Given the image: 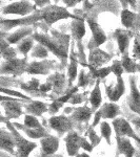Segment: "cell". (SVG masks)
Here are the masks:
<instances>
[{
	"label": "cell",
	"instance_id": "1",
	"mask_svg": "<svg viewBox=\"0 0 140 157\" xmlns=\"http://www.w3.org/2000/svg\"><path fill=\"white\" fill-rule=\"evenodd\" d=\"M32 38L38 43L45 46L49 52L59 58L61 61H65L68 59V44H70V36L62 34H55L52 37L45 34L34 33Z\"/></svg>",
	"mask_w": 140,
	"mask_h": 157
},
{
	"label": "cell",
	"instance_id": "2",
	"mask_svg": "<svg viewBox=\"0 0 140 157\" xmlns=\"http://www.w3.org/2000/svg\"><path fill=\"white\" fill-rule=\"evenodd\" d=\"M41 10L43 13V21L47 25H50V26H52L53 24L56 23L57 21H59V20L63 19H82L80 17L76 16V15H72L65 7L59 6L57 4H53V6L50 4V6L43 7Z\"/></svg>",
	"mask_w": 140,
	"mask_h": 157
},
{
	"label": "cell",
	"instance_id": "3",
	"mask_svg": "<svg viewBox=\"0 0 140 157\" xmlns=\"http://www.w3.org/2000/svg\"><path fill=\"white\" fill-rule=\"evenodd\" d=\"M6 127L9 128V130L11 131L12 134L15 137V141H16V149H17V157H29L31 152L34 149L37 148V144L34 141H30L27 139H25L23 136L17 131V128L14 126V124L10 123L7 121Z\"/></svg>",
	"mask_w": 140,
	"mask_h": 157
},
{
	"label": "cell",
	"instance_id": "4",
	"mask_svg": "<svg viewBox=\"0 0 140 157\" xmlns=\"http://www.w3.org/2000/svg\"><path fill=\"white\" fill-rule=\"evenodd\" d=\"M43 21V13L42 10H37L35 13L29 15L27 17H23V18L20 19H15V20H11V19H1V27L2 30H10L16 26H31L32 24L37 23L38 21Z\"/></svg>",
	"mask_w": 140,
	"mask_h": 157
},
{
	"label": "cell",
	"instance_id": "5",
	"mask_svg": "<svg viewBox=\"0 0 140 157\" xmlns=\"http://www.w3.org/2000/svg\"><path fill=\"white\" fill-rule=\"evenodd\" d=\"M36 4L27 1V0H20V1L13 2L7 4L2 9L3 15H19L22 17H27L37 11Z\"/></svg>",
	"mask_w": 140,
	"mask_h": 157
},
{
	"label": "cell",
	"instance_id": "6",
	"mask_svg": "<svg viewBox=\"0 0 140 157\" xmlns=\"http://www.w3.org/2000/svg\"><path fill=\"white\" fill-rule=\"evenodd\" d=\"M27 58L23 57L21 59L15 58L12 60H6L1 65V75H7L17 77L21 75L22 73L27 71Z\"/></svg>",
	"mask_w": 140,
	"mask_h": 157
},
{
	"label": "cell",
	"instance_id": "7",
	"mask_svg": "<svg viewBox=\"0 0 140 157\" xmlns=\"http://www.w3.org/2000/svg\"><path fill=\"white\" fill-rule=\"evenodd\" d=\"M74 124L75 121L72 120V117L64 114L52 116L49 120L50 127L53 130H55L59 136H62L64 133H70L71 131H73Z\"/></svg>",
	"mask_w": 140,
	"mask_h": 157
},
{
	"label": "cell",
	"instance_id": "8",
	"mask_svg": "<svg viewBox=\"0 0 140 157\" xmlns=\"http://www.w3.org/2000/svg\"><path fill=\"white\" fill-rule=\"evenodd\" d=\"M86 22L89 24L91 32H92V39L90 43H89V48L91 50L98 48L100 45H102L104 42L106 41V35L104 33V30L102 29V27L99 25L97 22L92 18L86 19Z\"/></svg>",
	"mask_w": 140,
	"mask_h": 157
},
{
	"label": "cell",
	"instance_id": "9",
	"mask_svg": "<svg viewBox=\"0 0 140 157\" xmlns=\"http://www.w3.org/2000/svg\"><path fill=\"white\" fill-rule=\"evenodd\" d=\"M120 114V108L115 103H105L100 109H98L95 112V117L93 121V127L95 128L96 126L100 123L101 118H105V120H115L116 116Z\"/></svg>",
	"mask_w": 140,
	"mask_h": 157
},
{
	"label": "cell",
	"instance_id": "10",
	"mask_svg": "<svg viewBox=\"0 0 140 157\" xmlns=\"http://www.w3.org/2000/svg\"><path fill=\"white\" fill-rule=\"evenodd\" d=\"M113 128L115 130L116 137H129L133 138L136 141L140 143V137L134 132L131 125L126 120L122 117H117L113 121Z\"/></svg>",
	"mask_w": 140,
	"mask_h": 157
},
{
	"label": "cell",
	"instance_id": "11",
	"mask_svg": "<svg viewBox=\"0 0 140 157\" xmlns=\"http://www.w3.org/2000/svg\"><path fill=\"white\" fill-rule=\"evenodd\" d=\"M111 60L112 55L105 52L104 50H101L100 48H95L91 50L86 66L90 69H98L102 67V65L110 62Z\"/></svg>",
	"mask_w": 140,
	"mask_h": 157
},
{
	"label": "cell",
	"instance_id": "12",
	"mask_svg": "<svg viewBox=\"0 0 140 157\" xmlns=\"http://www.w3.org/2000/svg\"><path fill=\"white\" fill-rule=\"evenodd\" d=\"M23 100H16L13 98H1V105L4 108L6 115L9 120L18 118L22 114V105L20 102Z\"/></svg>",
	"mask_w": 140,
	"mask_h": 157
},
{
	"label": "cell",
	"instance_id": "13",
	"mask_svg": "<svg viewBox=\"0 0 140 157\" xmlns=\"http://www.w3.org/2000/svg\"><path fill=\"white\" fill-rule=\"evenodd\" d=\"M55 62L51 60H42V61H34L29 63L27 67V71L29 75H49L51 70L54 68Z\"/></svg>",
	"mask_w": 140,
	"mask_h": 157
},
{
	"label": "cell",
	"instance_id": "14",
	"mask_svg": "<svg viewBox=\"0 0 140 157\" xmlns=\"http://www.w3.org/2000/svg\"><path fill=\"white\" fill-rule=\"evenodd\" d=\"M130 86H131V93L128 98V105L133 112L140 115V89H138L136 84V77H130Z\"/></svg>",
	"mask_w": 140,
	"mask_h": 157
},
{
	"label": "cell",
	"instance_id": "15",
	"mask_svg": "<svg viewBox=\"0 0 140 157\" xmlns=\"http://www.w3.org/2000/svg\"><path fill=\"white\" fill-rule=\"evenodd\" d=\"M83 137L78 134L75 131H71L68 133V135L64 137L65 146H67V152L70 156H76L78 155V151L82 146Z\"/></svg>",
	"mask_w": 140,
	"mask_h": 157
},
{
	"label": "cell",
	"instance_id": "16",
	"mask_svg": "<svg viewBox=\"0 0 140 157\" xmlns=\"http://www.w3.org/2000/svg\"><path fill=\"white\" fill-rule=\"evenodd\" d=\"M41 146V157H51L59 148V138L56 136L49 135L40 139Z\"/></svg>",
	"mask_w": 140,
	"mask_h": 157
},
{
	"label": "cell",
	"instance_id": "17",
	"mask_svg": "<svg viewBox=\"0 0 140 157\" xmlns=\"http://www.w3.org/2000/svg\"><path fill=\"white\" fill-rule=\"evenodd\" d=\"M106 95H108L109 100L112 103H115L119 101L122 95L124 94V90H126V86H124V82L122 77H117L116 83L113 85H105Z\"/></svg>",
	"mask_w": 140,
	"mask_h": 157
},
{
	"label": "cell",
	"instance_id": "18",
	"mask_svg": "<svg viewBox=\"0 0 140 157\" xmlns=\"http://www.w3.org/2000/svg\"><path fill=\"white\" fill-rule=\"evenodd\" d=\"M113 36L117 41L120 54L124 55L126 52H128V47L130 45V41H131V39H132V36H133L131 30L117 29L115 32H114Z\"/></svg>",
	"mask_w": 140,
	"mask_h": 157
},
{
	"label": "cell",
	"instance_id": "19",
	"mask_svg": "<svg viewBox=\"0 0 140 157\" xmlns=\"http://www.w3.org/2000/svg\"><path fill=\"white\" fill-rule=\"evenodd\" d=\"M67 112L68 111H72V114L71 117L74 121H78V123H88L90 121L93 114V110L92 108H89L88 106L84 105L83 107H78L74 109H67Z\"/></svg>",
	"mask_w": 140,
	"mask_h": 157
},
{
	"label": "cell",
	"instance_id": "20",
	"mask_svg": "<svg viewBox=\"0 0 140 157\" xmlns=\"http://www.w3.org/2000/svg\"><path fill=\"white\" fill-rule=\"evenodd\" d=\"M0 144H1L2 151H6L12 155H16V153H15L16 141H15V137L12 132H6L2 129L1 133H0Z\"/></svg>",
	"mask_w": 140,
	"mask_h": 157
},
{
	"label": "cell",
	"instance_id": "21",
	"mask_svg": "<svg viewBox=\"0 0 140 157\" xmlns=\"http://www.w3.org/2000/svg\"><path fill=\"white\" fill-rule=\"evenodd\" d=\"M47 82L52 86V90L54 91V93L60 94V93H62V91L64 90L67 78H65V75H63V73L55 72L54 75H50V77L47 78Z\"/></svg>",
	"mask_w": 140,
	"mask_h": 157
},
{
	"label": "cell",
	"instance_id": "22",
	"mask_svg": "<svg viewBox=\"0 0 140 157\" xmlns=\"http://www.w3.org/2000/svg\"><path fill=\"white\" fill-rule=\"evenodd\" d=\"M68 58H70V65H68V88H71L73 85V82L76 80V78H77V68H78V63H79V61H78V58L77 56L75 55V52H74L73 49V45L72 47H71V52H70V56H68Z\"/></svg>",
	"mask_w": 140,
	"mask_h": 157
},
{
	"label": "cell",
	"instance_id": "23",
	"mask_svg": "<svg viewBox=\"0 0 140 157\" xmlns=\"http://www.w3.org/2000/svg\"><path fill=\"white\" fill-rule=\"evenodd\" d=\"M117 140V156L122 154L126 157H133L135 154V148L132 145L129 137H116Z\"/></svg>",
	"mask_w": 140,
	"mask_h": 157
},
{
	"label": "cell",
	"instance_id": "24",
	"mask_svg": "<svg viewBox=\"0 0 140 157\" xmlns=\"http://www.w3.org/2000/svg\"><path fill=\"white\" fill-rule=\"evenodd\" d=\"M78 88H79L78 86H75V87H73L72 90L68 91L65 95H63V97H61V98H54V100H53V103L51 104L50 107H49V112L51 114L57 113L58 111H59V109L62 108L63 104L67 103V102H70L71 98H72L73 95L78 91Z\"/></svg>",
	"mask_w": 140,
	"mask_h": 157
},
{
	"label": "cell",
	"instance_id": "25",
	"mask_svg": "<svg viewBox=\"0 0 140 157\" xmlns=\"http://www.w3.org/2000/svg\"><path fill=\"white\" fill-rule=\"evenodd\" d=\"M33 34H34V29H33L32 26H23V27H21V29H17L16 32L13 33L10 36H7L6 41L11 45L17 44V43L21 42L22 40H24L25 38L32 36Z\"/></svg>",
	"mask_w": 140,
	"mask_h": 157
},
{
	"label": "cell",
	"instance_id": "26",
	"mask_svg": "<svg viewBox=\"0 0 140 157\" xmlns=\"http://www.w3.org/2000/svg\"><path fill=\"white\" fill-rule=\"evenodd\" d=\"M25 112L33 116H41L43 113L49 112V108L45 103L40 101H32L25 105Z\"/></svg>",
	"mask_w": 140,
	"mask_h": 157
},
{
	"label": "cell",
	"instance_id": "27",
	"mask_svg": "<svg viewBox=\"0 0 140 157\" xmlns=\"http://www.w3.org/2000/svg\"><path fill=\"white\" fill-rule=\"evenodd\" d=\"M100 81L101 80L95 81V86H94L90 95V103L92 106V110H93L94 113L98 110L101 105V102H102V95H101V90H100Z\"/></svg>",
	"mask_w": 140,
	"mask_h": 157
},
{
	"label": "cell",
	"instance_id": "28",
	"mask_svg": "<svg viewBox=\"0 0 140 157\" xmlns=\"http://www.w3.org/2000/svg\"><path fill=\"white\" fill-rule=\"evenodd\" d=\"M71 29H72L73 37L76 41L78 42V45L80 46V43L82 38L85 35V25H84V20L83 19H75L71 24Z\"/></svg>",
	"mask_w": 140,
	"mask_h": 157
},
{
	"label": "cell",
	"instance_id": "29",
	"mask_svg": "<svg viewBox=\"0 0 140 157\" xmlns=\"http://www.w3.org/2000/svg\"><path fill=\"white\" fill-rule=\"evenodd\" d=\"M40 86L41 85L39 84V81H38L37 78H33L29 83L22 84L21 88L25 92L30 93V94L34 95V97H45L44 93L40 90Z\"/></svg>",
	"mask_w": 140,
	"mask_h": 157
},
{
	"label": "cell",
	"instance_id": "30",
	"mask_svg": "<svg viewBox=\"0 0 140 157\" xmlns=\"http://www.w3.org/2000/svg\"><path fill=\"white\" fill-rule=\"evenodd\" d=\"M122 66H123L124 70L128 73H137L140 72V64H137L136 61L133 58H130L128 52L122 55L121 59Z\"/></svg>",
	"mask_w": 140,
	"mask_h": 157
},
{
	"label": "cell",
	"instance_id": "31",
	"mask_svg": "<svg viewBox=\"0 0 140 157\" xmlns=\"http://www.w3.org/2000/svg\"><path fill=\"white\" fill-rule=\"evenodd\" d=\"M136 21V14L129 9H123L121 11V23L126 29H131L134 27Z\"/></svg>",
	"mask_w": 140,
	"mask_h": 157
},
{
	"label": "cell",
	"instance_id": "32",
	"mask_svg": "<svg viewBox=\"0 0 140 157\" xmlns=\"http://www.w3.org/2000/svg\"><path fill=\"white\" fill-rule=\"evenodd\" d=\"M14 126L18 129H22L29 137L34 138V139H36V138L41 139L43 137H47V136L50 135V134L47 132V130H45L43 127L39 128V129H30V128H27V127L24 128V127H22V126H19V125H17V124H15Z\"/></svg>",
	"mask_w": 140,
	"mask_h": 157
},
{
	"label": "cell",
	"instance_id": "33",
	"mask_svg": "<svg viewBox=\"0 0 140 157\" xmlns=\"http://www.w3.org/2000/svg\"><path fill=\"white\" fill-rule=\"evenodd\" d=\"M1 56L4 60H12L17 58V52L15 48H13L6 40H1Z\"/></svg>",
	"mask_w": 140,
	"mask_h": 157
},
{
	"label": "cell",
	"instance_id": "34",
	"mask_svg": "<svg viewBox=\"0 0 140 157\" xmlns=\"http://www.w3.org/2000/svg\"><path fill=\"white\" fill-rule=\"evenodd\" d=\"M34 41L35 40L33 39L32 36L25 38L24 40H22V41L18 44V47H17V48H18V52L20 54L23 55L24 57H27V55L34 48Z\"/></svg>",
	"mask_w": 140,
	"mask_h": 157
},
{
	"label": "cell",
	"instance_id": "35",
	"mask_svg": "<svg viewBox=\"0 0 140 157\" xmlns=\"http://www.w3.org/2000/svg\"><path fill=\"white\" fill-rule=\"evenodd\" d=\"M110 73H113L112 71V66L101 67L98 69H90V75L92 78H96V80H102V78H106Z\"/></svg>",
	"mask_w": 140,
	"mask_h": 157
},
{
	"label": "cell",
	"instance_id": "36",
	"mask_svg": "<svg viewBox=\"0 0 140 157\" xmlns=\"http://www.w3.org/2000/svg\"><path fill=\"white\" fill-rule=\"evenodd\" d=\"M31 56H32L33 58L45 60L47 56H49V49H47L45 46H43L42 44L38 43L36 46H34V48L32 49V54H31Z\"/></svg>",
	"mask_w": 140,
	"mask_h": 157
},
{
	"label": "cell",
	"instance_id": "37",
	"mask_svg": "<svg viewBox=\"0 0 140 157\" xmlns=\"http://www.w3.org/2000/svg\"><path fill=\"white\" fill-rule=\"evenodd\" d=\"M100 132H101V137L105 139L108 145H111L112 128L108 121H101L100 123Z\"/></svg>",
	"mask_w": 140,
	"mask_h": 157
},
{
	"label": "cell",
	"instance_id": "38",
	"mask_svg": "<svg viewBox=\"0 0 140 157\" xmlns=\"http://www.w3.org/2000/svg\"><path fill=\"white\" fill-rule=\"evenodd\" d=\"M24 127L30 128V129H39L42 128V125L39 123V121L37 120L36 116H33L30 114H27L24 116Z\"/></svg>",
	"mask_w": 140,
	"mask_h": 157
},
{
	"label": "cell",
	"instance_id": "39",
	"mask_svg": "<svg viewBox=\"0 0 140 157\" xmlns=\"http://www.w3.org/2000/svg\"><path fill=\"white\" fill-rule=\"evenodd\" d=\"M1 92L2 94H7V95H11V97H16V98H19L23 101H29V102H32V98L27 95L23 94L21 92H18V91H15V90H11V89H6V88L2 87L1 88Z\"/></svg>",
	"mask_w": 140,
	"mask_h": 157
},
{
	"label": "cell",
	"instance_id": "40",
	"mask_svg": "<svg viewBox=\"0 0 140 157\" xmlns=\"http://www.w3.org/2000/svg\"><path fill=\"white\" fill-rule=\"evenodd\" d=\"M91 75L90 72L89 73H85L84 70H81L80 71V75H79V78H78V87H86V86L89 85V83H90L91 81Z\"/></svg>",
	"mask_w": 140,
	"mask_h": 157
},
{
	"label": "cell",
	"instance_id": "41",
	"mask_svg": "<svg viewBox=\"0 0 140 157\" xmlns=\"http://www.w3.org/2000/svg\"><path fill=\"white\" fill-rule=\"evenodd\" d=\"M133 59L140 61V36L136 35L133 44Z\"/></svg>",
	"mask_w": 140,
	"mask_h": 157
},
{
	"label": "cell",
	"instance_id": "42",
	"mask_svg": "<svg viewBox=\"0 0 140 157\" xmlns=\"http://www.w3.org/2000/svg\"><path fill=\"white\" fill-rule=\"evenodd\" d=\"M112 66V71H113L114 75H116V77H122V73L124 71V68L122 66V63L121 61H114L113 64L111 65Z\"/></svg>",
	"mask_w": 140,
	"mask_h": 157
},
{
	"label": "cell",
	"instance_id": "43",
	"mask_svg": "<svg viewBox=\"0 0 140 157\" xmlns=\"http://www.w3.org/2000/svg\"><path fill=\"white\" fill-rule=\"evenodd\" d=\"M88 135H89V137H90V140H91V144H92V146H93V148L97 147L99 145V143H100V137L96 134L93 126L88 130Z\"/></svg>",
	"mask_w": 140,
	"mask_h": 157
},
{
	"label": "cell",
	"instance_id": "44",
	"mask_svg": "<svg viewBox=\"0 0 140 157\" xmlns=\"http://www.w3.org/2000/svg\"><path fill=\"white\" fill-rule=\"evenodd\" d=\"M85 94H86V92H85V93H83V94H78V93L76 92L75 94H74L73 97L71 98V100H70V102H68V103L73 104V105H75V104H80V103H82L83 101H84Z\"/></svg>",
	"mask_w": 140,
	"mask_h": 157
},
{
	"label": "cell",
	"instance_id": "45",
	"mask_svg": "<svg viewBox=\"0 0 140 157\" xmlns=\"http://www.w3.org/2000/svg\"><path fill=\"white\" fill-rule=\"evenodd\" d=\"M122 3V6H124V9H128V6L131 7L132 10L137 9V3L136 0H119Z\"/></svg>",
	"mask_w": 140,
	"mask_h": 157
},
{
	"label": "cell",
	"instance_id": "46",
	"mask_svg": "<svg viewBox=\"0 0 140 157\" xmlns=\"http://www.w3.org/2000/svg\"><path fill=\"white\" fill-rule=\"evenodd\" d=\"M33 1H34V3L36 4L37 6H39L40 9H43V7L51 4V0H33Z\"/></svg>",
	"mask_w": 140,
	"mask_h": 157
},
{
	"label": "cell",
	"instance_id": "47",
	"mask_svg": "<svg viewBox=\"0 0 140 157\" xmlns=\"http://www.w3.org/2000/svg\"><path fill=\"white\" fill-rule=\"evenodd\" d=\"M81 148L83 149V150L88 151V152H92L93 151V146H92V144L89 143L88 140L85 139V137H83V140H82V146H81Z\"/></svg>",
	"mask_w": 140,
	"mask_h": 157
},
{
	"label": "cell",
	"instance_id": "48",
	"mask_svg": "<svg viewBox=\"0 0 140 157\" xmlns=\"http://www.w3.org/2000/svg\"><path fill=\"white\" fill-rule=\"evenodd\" d=\"M63 1H64L65 6L68 7H74L76 4L80 3V2H82V1H85V0H63Z\"/></svg>",
	"mask_w": 140,
	"mask_h": 157
},
{
	"label": "cell",
	"instance_id": "49",
	"mask_svg": "<svg viewBox=\"0 0 140 157\" xmlns=\"http://www.w3.org/2000/svg\"><path fill=\"white\" fill-rule=\"evenodd\" d=\"M76 157H90V155H88L86 153H81V154H78Z\"/></svg>",
	"mask_w": 140,
	"mask_h": 157
},
{
	"label": "cell",
	"instance_id": "50",
	"mask_svg": "<svg viewBox=\"0 0 140 157\" xmlns=\"http://www.w3.org/2000/svg\"><path fill=\"white\" fill-rule=\"evenodd\" d=\"M133 123L135 124L136 126H138V127H140V120H134Z\"/></svg>",
	"mask_w": 140,
	"mask_h": 157
},
{
	"label": "cell",
	"instance_id": "51",
	"mask_svg": "<svg viewBox=\"0 0 140 157\" xmlns=\"http://www.w3.org/2000/svg\"><path fill=\"white\" fill-rule=\"evenodd\" d=\"M53 157H63L62 155H55V156H53Z\"/></svg>",
	"mask_w": 140,
	"mask_h": 157
},
{
	"label": "cell",
	"instance_id": "52",
	"mask_svg": "<svg viewBox=\"0 0 140 157\" xmlns=\"http://www.w3.org/2000/svg\"><path fill=\"white\" fill-rule=\"evenodd\" d=\"M54 1H55V2H57V1H58V0H54Z\"/></svg>",
	"mask_w": 140,
	"mask_h": 157
},
{
	"label": "cell",
	"instance_id": "53",
	"mask_svg": "<svg viewBox=\"0 0 140 157\" xmlns=\"http://www.w3.org/2000/svg\"><path fill=\"white\" fill-rule=\"evenodd\" d=\"M139 89H140V86H139Z\"/></svg>",
	"mask_w": 140,
	"mask_h": 157
},
{
	"label": "cell",
	"instance_id": "54",
	"mask_svg": "<svg viewBox=\"0 0 140 157\" xmlns=\"http://www.w3.org/2000/svg\"><path fill=\"white\" fill-rule=\"evenodd\" d=\"M10 1H11V0H10Z\"/></svg>",
	"mask_w": 140,
	"mask_h": 157
}]
</instances>
